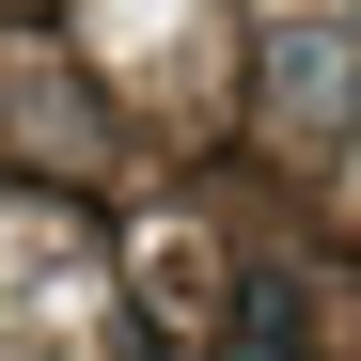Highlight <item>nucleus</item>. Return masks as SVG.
I'll list each match as a JSON object with an SVG mask.
<instances>
[{
	"instance_id": "nucleus-1",
	"label": "nucleus",
	"mask_w": 361,
	"mask_h": 361,
	"mask_svg": "<svg viewBox=\"0 0 361 361\" xmlns=\"http://www.w3.org/2000/svg\"><path fill=\"white\" fill-rule=\"evenodd\" d=\"M283 110H298V126H345V110H361V63L330 47V16H283Z\"/></svg>"
}]
</instances>
